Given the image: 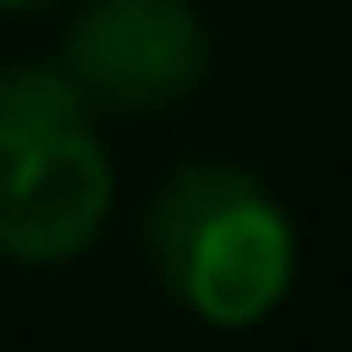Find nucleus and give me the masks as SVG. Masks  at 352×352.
I'll return each instance as SVG.
<instances>
[{
	"instance_id": "obj_1",
	"label": "nucleus",
	"mask_w": 352,
	"mask_h": 352,
	"mask_svg": "<svg viewBox=\"0 0 352 352\" xmlns=\"http://www.w3.org/2000/svg\"><path fill=\"white\" fill-rule=\"evenodd\" d=\"M144 259L173 309L209 331H259L295 295V216L252 166L187 158L144 201Z\"/></svg>"
},
{
	"instance_id": "obj_2",
	"label": "nucleus",
	"mask_w": 352,
	"mask_h": 352,
	"mask_svg": "<svg viewBox=\"0 0 352 352\" xmlns=\"http://www.w3.org/2000/svg\"><path fill=\"white\" fill-rule=\"evenodd\" d=\"M116 216V158L58 65H0V259L72 266Z\"/></svg>"
},
{
	"instance_id": "obj_3",
	"label": "nucleus",
	"mask_w": 352,
	"mask_h": 352,
	"mask_svg": "<svg viewBox=\"0 0 352 352\" xmlns=\"http://www.w3.org/2000/svg\"><path fill=\"white\" fill-rule=\"evenodd\" d=\"M58 72L94 116H166L209 79V22L195 0H87L58 36Z\"/></svg>"
},
{
	"instance_id": "obj_4",
	"label": "nucleus",
	"mask_w": 352,
	"mask_h": 352,
	"mask_svg": "<svg viewBox=\"0 0 352 352\" xmlns=\"http://www.w3.org/2000/svg\"><path fill=\"white\" fill-rule=\"evenodd\" d=\"M43 8H58V0H0V14H43Z\"/></svg>"
}]
</instances>
